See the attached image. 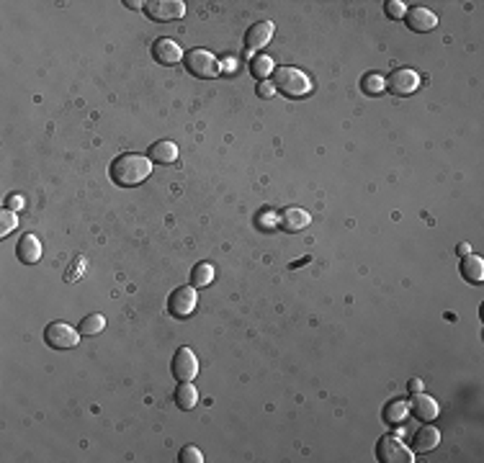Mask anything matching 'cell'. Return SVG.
<instances>
[{"label": "cell", "mask_w": 484, "mask_h": 463, "mask_svg": "<svg viewBox=\"0 0 484 463\" xmlns=\"http://www.w3.org/2000/svg\"><path fill=\"white\" fill-rule=\"evenodd\" d=\"M196 306V289L194 286H181L176 289L170 296H167V314L176 317V319H183L194 312Z\"/></svg>", "instance_id": "9"}, {"label": "cell", "mask_w": 484, "mask_h": 463, "mask_svg": "<svg viewBox=\"0 0 484 463\" xmlns=\"http://www.w3.org/2000/svg\"><path fill=\"white\" fill-rule=\"evenodd\" d=\"M417 87H420V75L415 70H407V67H397L384 83V90L394 93V96H410Z\"/></svg>", "instance_id": "8"}, {"label": "cell", "mask_w": 484, "mask_h": 463, "mask_svg": "<svg viewBox=\"0 0 484 463\" xmlns=\"http://www.w3.org/2000/svg\"><path fill=\"white\" fill-rule=\"evenodd\" d=\"M150 173L152 160L144 158V155H137V152H124V155L111 160V165H108V175L119 188H134V185L144 183L150 178Z\"/></svg>", "instance_id": "1"}, {"label": "cell", "mask_w": 484, "mask_h": 463, "mask_svg": "<svg viewBox=\"0 0 484 463\" xmlns=\"http://www.w3.org/2000/svg\"><path fill=\"white\" fill-rule=\"evenodd\" d=\"M461 278L469 280V283H482L484 280V262L482 258H476V255H464L461 258Z\"/></svg>", "instance_id": "17"}, {"label": "cell", "mask_w": 484, "mask_h": 463, "mask_svg": "<svg viewBox=\"0 0 484 463\" xmlns=\"http://www.w3.org/2000/svg\"><path fill=\"white\" fill-rule=\"evenodd\" d=\"M384 10H387V16L389 18H405V13H407V6L402 3V0H389L387 6H384Z\"/></svg>", "instance_id": "27"}, {"label": "cell", "mask_w": 484, "mask_h": 463, "mask_svg": "<svg viewBox=\"0 0 484 463\" xmlns=\"http://www.w3.org/2000/svg\"><path fill=\"white\" fill-rule=\"evenodd\" d=\"M376 461L381 463H412V451L399 440L397 435L378 437L376 443Z\"/></svg>", "instance_id": "4"}, {"label": "cell", "mask_w": 484, "mask_h": 463, "mask_svg": "<svg viewBox=\"0 0 484 463\" xmlns=\"http://www.w3.org/2000/svg\"><path fill=\"white\" fill-rule=\"evenodd\" d=\"M361 87L369 96H378V93H384V78L376 75V72H369V75H363Z\"/></svg>", "instance_id": "24"}, {"label": "cell", "mask_w": 484, "mask_h": 463, "mask_svg": "<svg viewBox=\"0 0 484 463\" xmlns=\"http://www.w3.org/2000/svg\"><path fill=\"white\" fill-rule=\"evenodd\" d=\"M456 250H458V255H461V258H464V255H469V253H472V247H469L467 242H461V245H458Z\"/></svg>", "instance_id": "30"}, {"label": "cell", "mask_w": 484, "mask_h": 463, "mask_svg": "<svg viewBox=\"0 0 484 463\" xmlns=\"http://www.w3.org/2000/svg\"><path fill=\"white\" fill-rule=\"evenodd\" d=\"M410 412H412L415 420H420V422H433L435 417H438V402H435L433 396H428V394L417 392V394L412 396Z\"/></svg>", "instance_id": "12"}, {"label": "cell", "mask_w": 484, "mask_h": 463, "mask_svg": "<svg viewBox=\"0 0 484 463\" xmlns=\"http://www.w3.org/2000/svg\"><path fill=\"white\" fill-rule=\"evenodd\" d=\"M405 24L415 34H428V31H433V28L438 26V16L433 10L425 8V6H412L405 13Z\"/></svg>", "instance_id": "10"}, {"label": "cell", "mask_w": 484, "mask_h": 463, "mask_svg": "<svg viewBox=\"0 0 484 463\" xmlns=\"http://www.w3.org/2000/svg\"><path fill=\"white\" fill-rule=\"evenodd\" d=\"M183 65H185V70L199 80H214V78H219V72H222L219 60H217L212 52H206V49H191V52L183 57Z\"/></svg>", "instance_id": "3"}, {"label": "cell", "mask_w": 484, "mask_h": 463, "mask_svg": "<svg viewBox=\"0 0 484 463\" xmlns=\"http://www.w3.org/2000/svg\"><path fill=\"white\" fill-rule=\"evenodd\" d=\"M273 93H276V87H273L271 83H265V80L263 83H258V96L260 98H271Z\"/></svg>", "instance_id": "28"}, {"label": "cell", "mask_w": 484, "mask_h": 463, "mask_svg": "<svg viewBox=\"0 0 484 463\" xmlns=\"http://www.w3.org/2000/svg\"><path fill=\"white\" fill-rule=\"evenodd\" d=\"M309 221H312V217H309V211L304 209H297V206H291V209H286L278 217V224H281L283 232H301V229L307 227Z\"/></svg>", "instance_id": "15"}, {"label": "cell", "mask_w": 484, "mask_h": 463, "mask_svg": "<svg viewBox=\"0 0 484 463\" xmlns=\"http://www.w3.org/2000/svg\"><path fill=\"white\" fill-rule=\"evenodd\" d=\"M438 443H440V432L435 428H431L428 422H425V428H420L412 435V451H415V453H431Z\"/></svg>", "instance_id": "16"}, {"label": "cell", "mask_w": 484, "mask_h": 463, "mask_svg": "<svg viewBox=\"0 0 484 463\" xmlns=\"http://www.w3.org/2000/svg\"><path fill=\"white\" fill-rule=\"evenodd\" d=\"M124 6H129V8H134V10H137V8H142V10H144V3H137V0H126V3H124Z\"/></svg>", "instance_id": "31"}, {"label": "cell", "mask_w": 484, "mask_h": 463, "mask_svg": "<svg viewBox=\"0 0 484 463\" xmlns=\"http://www.w3.org/2000/svg\"><path fill=\"white\" fill-rule=\"evenodd\" d=\"M173 396H176V407H178V410H183V412L194 410L196 402H199V392L194 389V384H191V381H181Z\"/></svg>", "instance_id": "19"}, {"label": "cell", "mask_w": 484, "mask_h": 463, "mask_svg": "<svg viewBox=\"0 0 484 463\" xmlns=\"http://www.w3.org/2000/svg\"><path fill=\"white\" fill-rule=\"evenodd\" d=\"M103 327H106V319H103V314H88V317H83L78 324V332L83 335V337H96V335L103 332Z\"/></svg>", "instance_id": "21"}, {"label": "cell", "mask_w": 484, "mask_h": 463, "mask_svg": "<svg viewBox=\"0 0 484 463\" xmlns=\"http://www.w3.org/2000/svg\"><path fill=\"white\" fill-rule=\"evenodd\" d=\"M16 224H18V219H16V214L10 209H3L0 211V237H8L13 229H16Z\"/></svg>", "instance_id": "25"}, {"label": "cell", "mask_w": 484, "mask_h": 463, "mask_svg": "<svg viewBox=\"0 0 484 463\" xmlns=\"http://www.w3.org/2000/svg\"><path fill=\"white\" fill-rule=\"evenodd\" d=\"M16 255L24 265H34V262H39V258H42V242H39L34 235H24L18 239Z\"/></svg>", "instance_id": "14"}, {"label": "cell", "mask_w": 484, "mask_h": 463, "mask_svg": "<svg viewBox=\"0 0 484 463\" xmlns=\"http://www.w3.org/2000/svg\"><path fill=\"white\" fill-rule=\"evenodd\" d=\"M183 57H185L183 49H181L173 39H158V42L152 44V60L158 62V65L173 67V65H178Z\"/></svg>", "instance_id": "11"}, {"label": "cell", "mask_w": 484, "mask_h": 463, "mask_svg": "<svg viewBox=\"0 0 484 463\" xmlns=\"http://www.w3.org/2000/svg\"><path fill=\"white\" fill-rule=\"evenodd\" d=\"M178 461H181V463H201L203 455H201V451H199L196 446H185V448H181V453H178Z\"/></svg>", "instance_id": "26"}, {"label": "cell", "mask_w": 484, "mask_h": 463, "mask_svg": "<svg viewBox=\"0 0 484 463\" xmlns=\"http://www.w3.org/2000/svg\"><path fill=\"white\" fill-rule=\"evenodd\" d=\"M144 13H147L150 21L170 24V21L183 18L185 3L183 0H150V3H144Z\"/></svg>", "instance_id": "6"}, {"label": "cell", "mask_w": 484, "mask_h": 463, "mask_svg": "<svg viewBox=\"0 0 484 463\" xmlns=\"http://www.w3.org/2000/svg\"><path fill=\"white\" fill-rule=\"evenodd\" d=\"M150 160L152 162H158V165H173L178 160V147L167 140L155 142L150 147Z\"/></svg>", "instance_id": "18"}, {"label": "cell", "mask_w": 484, "mask_h": 463, "mask_svg": "<svg viewBox=\"0 0 484 463\" xmlns=\"http://www.w3.org/2000/svg\"><path fill=\"white\" fill-rule=\"evenodd\" d=\"M80 337H83V335H80L75 327H70L67 322H52V324H47V330H44V342L52 350H72L78 345Z\"/></svg>", "instance_id": "5"}, {"label": "cell", "mask_w": 484, "mask_h": 463, "mask_svg": "<svg viewBox=\"0 0 484 463\" xmlns=\"http://www.w3.org/2000/svg\"><path fill=\"white\" fill-rule=\"evenodd\" d=\"M250 72H253V78H256L258 83H263L268 75H273L271 57H265V54H258V57H253V62H250Z\"/></svg>", "instance_id": "23"}, {"label": "cell", "mask_w": 484, "mask_h": 463, "mask_svg": "<svg viewBox=\"0 0 484 463\" xmlns=\"http://www.w3.org/2000/svg\"><path fill=\"white\" fill-rule=\"evenodd\" d=\"M384 422L392 425V428H399L402 422H407V402L402 399H392L384 407Z\"/></svg>", "instance_id": "20"}, {"label": "cell", "mask_w": 484, "mask_h": 463, "mask_svg": "<svg viewBox=\"0 0 484 463\" xmlns=\"http://www.w3.org/2000/svg\"><path fill=\"white\" fill-rule=\"evenodd\" d=\"M8 206H10V209H21V199H16V196H10Z\"/></svg>", "instance_id": "32"}, {"label": "cell", "mask_w": 484, "mask_h": 463, "mask_svg": "<svg viewBox=\"0 0 484 463\" xmlns=\"http://www.w3.org/2000/svg\"><path fill=\"white\" fill-rule=\"evenodd\" d=\"M271 36H273L271 21H258V24H253V26L245 31V49H250V52L263 49L265 44L271 42Z\"/></svg>", "instance_id": "13"}, {"label": "cell", "mask_w": 484, "mask_h": 463, "mask_svg": "<svg viewBox=\"0 0 484 463\" xmlns=\"http://www.w3.org/2000/svg\"><path fill=\"white\" fill-rule=\"evenodd\" d=\"M170 371H173V378L178 384L181 381H194L199 376V358L194 355V350L178 348L176 355H173V363H170Z\"/></svg>", "instance_id": "7"}, {"label": "cell", "mask_w": 484, "mask_h": 463, "mask_svg": "<svg viewBox=\"0 0 484 463\" xmlns=\"http://www.w3.org/2000/svg\"><path fill=\"white\" fill-rule=\"evenodd\" d=\"M420 389H423V381H420V378H412V381H410V392L417 394Z\"/></svg>", "instance_id": "29"}, {"label": "cell", "mask_w": 484, "mask_h": 463, "mask_svg": "<svg viewBox=\"0 0 484 463\" xmlns=\"http://www.w3.org/2000/svg\"><path fill=\"white\" fill-rule=\"evenodd\" d=\"M273 87H276V93L299 101L312 93V80L299 67H273Z\"/></svg>", "instance_id": "2"}, {"label": "cell", "mask_w": 484, "mask_h": 463, "mask_svg": "<svg viewBox=\"0 0 484 463\" xmlns=\"http://www.w3.org/2000/svg\"><path fill=\"white\" fill-rule=\"evenodd\" d=\"M214 280V268L209 262H196L194 271H191V286L194 289H203Z\"/></svg>", "instance_id": "22"}]
</instances>
